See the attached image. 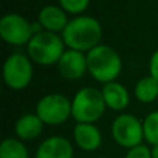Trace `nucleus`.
I'll list each match as a JSON object with an SVG mask.
<instances>
[{
  "label": "nucleus",
  "instance_id": "14",
  "mask_svg": "<svg viewBox=\"0 0 158 158\" xmlns=\"http://www.w3.org/2000/svg\"><path fill=\"white\" fill-rule=\"evenodd\" d=\"M42 129L43 122L36 114L22 115L15 123V133L22 140L36 139L42 133Z\"/></svg>",
  "mask_w": 158,
  "mask_h": 158
},
{
  "label": "nucleus",
  "instance_id": "7",
  "mask_svg": "<svg viewBox=\"0 0 158 158\" xmlns=\"http://www.w3.org/2000/svg\"><path fill=\"white\" fill-rule=\"evenodd\" d=\"M3 75L8 87L14 90L25 89L32 79V65L25 56L13 54L6 60Z\"/></svg>",
  "mask_w": 158,
  "mask_h": 158
},
{
  "label": "nucleus",
  "instance_id": "19",
  "mask_svg": "<svg viewBox=\"0 0 158 158\" xmlns=\"http://www.w3.org/2000/svg\"><path fill=\"white\" fill-rule=\"evenodd\" d=\"M125 158H151V150H148L144 144H140L131 148Z\"/></svg>",
  "mask_w": 158,
  "mask_h": 158
},
{
  "label": "nucleus",
  "instance_id": "17",
  "mask_svg": "<svg viewBox=\"0 0 158 158\" xmlns=\"http://www.w3.org/2000/svg\"><path fill=\"white\" fill-rule=\"evenodd\" d=\"M143 132L144 139L150 144L158 146V111H154L146 117L143 122Z\"/></svg>",
  "mask_w": 158,
  "mask_h": 158
},
{
  "label": "nucleus",
  "instance_id": "11",
  "mask_svg": "<svg viewBox=\"0 0 158 158\" xmlns=\"http://www.w3.org/2000/svg\"><path fill=\"white\" fill-rule=\"evenodd\" d=\"M74 139L85 151H94L101 144V133L93 123H78L74 128Z\"/></svg>",
  "mask_w": 158,
  "mask_h": 158
},
{
  "label": "nucleus",
  "instance_id": "18",
  "mask_svg": "<svg viewBox=\"0 0 158 158\" xmlns=\"http://www.w3.org/2000/svg\"><path fill=\"white\" fill-rule=\"evenodd\" d=\"M60 4L68 13L79 14L87 8L89 0H60Z\"/></svg>",
  "mask_w": 158,
  "mask_h": 158
},
{
  "label": "nucleus",
  "instance_id": "1",
  "mask_svg": "<svg viewBox=\"0 0 158 158\" xmlns=\"http://www.w3.org/2000/svg\"><path fill=\"white\" fill-rule=\"evenodd\" d=\"M101 39V27L92 17H78L68 22L63 31V40L71 50L86 52L98 46Z\"/></svg>",
  "mask_w": 158,
  "mask_h": 158
},
{
  "label": "nucleus",
  "instance_id": "9",
  "mask_svg": "<svg viewBox=\"0 0 158 158\" xmlns=\"http://www.w3.org/2000/svg\"><path fill=\"white\" fill-rule=\"evenodd\" d=\"M58 69L64 78H82L87 69V58L77 50H67L58 61Z\"/></svg>",
  "mask_w": 158,
  "mask_h": 158
},
{
  "label": "nucleus",
  "instance_id": "4",
  "mask_svg": "<svg viewBox=\"0 0 158 158\" xmlns=\"http://www.w3.org/2000/svg\"><path fill=\"white\" fill-rule=\"evenodd\" d=\"M28 53L35 63L52 65L58 63L64 54V42L53 32H40L33 35L28 43Z\"/></svg>",
  "mask_w": 158,
  "mask_h": 158
},
{
  "label": "nucleus",
  "instance_id": "21",
  "mask_svg": "<svg viewBox=\"0 0 158 158\" xmlns=\"http://www.w3.org/2000/svg\"><path fill=\"white\" fill-rule=\"evenodd\" d=\"M151 158H158V146H153L151 148Z\"/></svg>",
  "mask_w": 158,
  "mask_h": 158
},
{
  "label": "nucleus",
  "instance_id": "13",
  "mask_svg": "<svg viewBox=\"0 0 158 158\" xmlns=\"http://www.w3.org/2000/svg\"><path fill=\"white\" fill-rule=\"evenodd\" d=\"M101 93H103L106 106L115 111L126 108V106L129 104V93L121 83H117V82L106 83Z\"/></svg>",
  "mask_w": 158,
  "mask_h": 158
},
{
  "label": "nucleus",
  "instance_id": "22",
  "mask_svg": "<svg viewBox=\"0 0 158 158\" xmlns=\"http://www.w3.org/2000/svg\"><path fill=\"white\" fill-rule=\"evenodd\" d=\"M97 158H106V157H97Z\"/></svg>",
  "mask_w": 158,
  "mask_h": 158
},
{
  "label": "nucleus",
  "instance_id": "16",
  "mask_svg": "<svg viewBox=\"0 0 158 158\" xmlns=\"http://www.w3.org/2000/svg\"><path fill=\"white\" fill-rule=\"evenodd\" d=\"M0 158H29V154L22 142L6 139L0 144Z\"/></svg>",
  "mask_w": 158,
  "mask_h": 158
},
{
  "label": "nucleus",
  "instance_id": "20",
  "mask_svg": "<svg viewBox=\"0 0 158 158\" xmlns=\"http://www.w3.org/2000/svg\"><path fill=\"white\" fill-rule=\"evenodd\" d=\"M150 74L158 82V50L154 53L150 60Z\"/></svg>",
  "mask_w": 158,
  "mask_h": 158
},
{
  "label": "nucleus",
  "instance_id": "6",
  "mask_svg": "<svg viewBox=\"0 0 158 158\" xmlns=\"http://www.w3.org/2000/svg\"><path fill=\"white\" fill-rule=\"evenodd\" d=\"M112 137L119 146L126 148H133L142 144L144 137L143 123L131 114H122L112 122Z\"/></svg>",
  "mask_w": 158,
  "mask_h": 158
},
{
  "label": "nucleus",
  "instance_id": "10",
  "mask_svg": "<svg viewBox=\"0 0 158 158\" xmlns=\"http://www.w3.org/2000/svg\"><path fill=\"white\" fill-rule=\"evenodd\" d=\"M36 158H74L71 143L61 136H52L40 143Z\"/></svg>",
  "mask_w": 158,
  "mask_h": 158
},
{
  "label": "nucleus",
  "instance_id": "12",
  "mask_svg": "<svg viewBox=\"0 0 158 158\" xmlns=\"http://www.w3.org/2000/svg\"><path fill=\"white\" fill-rule=\"evenodd\" d=\"M39 22L44 29H47V32L56 33L58 31L63 32L69 21L67 19L64 10L56 7V6H46L39 13Z\"/></svg>",
  "mask_w": 158,
  "mask_h": 158
},
{
  "label": "nucleus",
  "instance_id": "3",
  "mask_svg": "<svg viewBox=\"0 0 158 158\" xmlns=\"http://www.w3.org/2000/svg\"><path fill=\"white\" fill-rule=\"evenodd\" d=\"M106 101L103 93L94 87H83L72 101V117L78 123H93L104 114Z\"/></svg>",
  "mask_w": 158,
  "mask_h": 158
},
{
  "label": "nucleus",
  "instance_id": "5",
  "mask_svg": "<svg viewBox=\"0 0 158 158\" xmlns=\"http://www.w3.org/2000/svg\"><path fill=\"white\" fill-rule=\"evenodd\" d=\"M36 115L47 125H60L72 115V103L63 94H47L39 100Z\"/></svg>",
  "mask_w": 158,
  "mask_h": 158
},
{
  "label": "nucleus",
  "instance_id": "2",
  "mask_svg": "<svg viewBox=\"0 0 158 158\" xmlns=\"http://www.w3.org/2000/svg\"><path fill=\"white\" fill-rule=\"evenodd\" d=\"M86 58L87 69L96 81L110 83L121 74L122 61L119 54L111 47L98 44L87 53Z\"/></svg>",
  "mask_w": 158,
  "mask_h": 158
},
{
  "label": "nucleus",
  "instance_id": "15",
  "mask_svg": "<svg viewBox=\"0 0 158 158\" xmlns=\"http://www.w3.org/2000/svg\"><path fill=\"white\" fill-rule=\"evenodd\" d=\"M135 94L142 103H151L158 97V82L153 77L140 79L136 85Z\"/></svg>",
  "mask_w": 158,
  "mask_h": 158
},
{
  "label": "nucleus",
  "instance_id": "8",
  "mask_svg": "<svg viewBox=\"0 0 158 158\" xmlns=\"http://www.w3.org/2000/svg\"><path fill=\"white\" fill-rule=\"evenodd\" d=\"M0 35L10 44L29 43L33 38L31 24L18 14H7L0 19Z\"/></svg>",
  "mask_w": 158,
  "mask_h": 158
}]
</instances>
